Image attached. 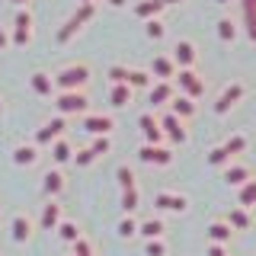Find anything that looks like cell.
<instances>
[{
    "instance_id": "6da1fadb",
    "label": "cell",
    "mask_w": 256,
    "mask_h": 256,
    "mask_svg": "<svg viewBox=\"0 0 256 256\" xmlns=\"http://www.w3.org/2000/svg\"><path fill=\"white\" fill-rule=\"evenodd\" d=\"M52 80H54V90L58 93L84 90V86L90 84V68H86V64H68V68H61Z\"/></svg>"
},
{
    "instance_id": "7a4b0ae2",
    "label": "cell",
    "mask_w": 256,
    "mask_h": 256,
    "mask_svg": "<svg viewBox=\"0 0 256 256\" xmlns=\"http://www.w3.org/2000/svg\"><path fill=\"white\" fill-rule=\"evenodd\" d=\"M54 106H58L61 116H77V112H86L90 100H86V93H84V90H70V93H58Z\"/></svg>"
},
{
    "instance_id": "3957f363",
    "label": "cell",
    "mask_w": 256,
    "mask_h": 256,
    "mask_svg": "<svg viewBox=\"0 0 256 256\" xmlns=\"http://www.w3.org/2000/svg\"><path fill=\"white\" fill-rule=\"evenodd\" d=\"M157 125H160V132H164L170 141H176V144H186V138H189L186 122H182V118H176L173 112H164V116L157 118Z\"/></svg>"
},
{
    "instance_id": "277c9868",
    "label": "cell",
    "mask_w": 256,
    "mask_h": 256,
    "mask_svg": "<svg viewBox=\"0 0 256 256\" xmlns=\"http://www.w3.org/2000/svg\"><path fill=\"white\" fill-rule=\"evenodd\" d=\"M173 80H176V84H180V86H182V90H186V93H182V96H189V100H192V102H196V100H198V96H202V93H205V80H202V77H198V74H196V70H180V74H176Z\"/></svg>"
},
{
    "instance_id": "5b68a950",
    "label": "cell",
    "mask_w": 256,
    "mask_h": 256,
    "mask_svg": "<svg viewBox=\"0 0 256 256\" xmlns=\"http://www.w3.org/2000/svg\"><path fill=\"white\" fill-rule=\"evenodd\" d=\"M29 42H32V13L29 10H20V13H16V29H13L10 45L22 48V45H29Z\"/></svg>"
},
{
    "instance_id": "8992f818",
    "label": "cell",
    "mask_w": 256,
    "mask_h": 256,
    "mask_svg": "<svg viewBox=\"0 0 256 256\" xmlns=\"http://www.w3.org/2000/svg\"><path fill=\"white\" fill-rule=\"evenodd\" d=\"M138 157L144 164H157V166H170L173 164V150L170 148H160V144H144L138 150Z\"/></svg>"
},
{
    "instance_id": "52a82bcc",
    "label": "cell",
    "mask_w": 256,
    "mask_h": 256,
    "mask_svg": "<svg viewBox=\"0 0 256 256\" xmlns=\"http://www.w3.org/2000/svg\"><path fill=\"white\" fill-rule=\"evenodd\" d=\"M173 64L180 70H192V64H196V45H192L189 38H180V42L173 45Z\"/></svg>"
},
{
    "instance_id": "ba28073f",
    "label": "cell",
    "mask_w": 256,
    "mask_h": 256,
    "mask_svg": "<svg viewBox=\"0 0 256 256\" xmlns=\"http://www.w3.org/2000/svg\"><path fill=\"white\" fill-rule=\"evenodd\" d=\"M244 93H246V86H244V84H230L228 90L218 96V102H214V112H218V116H224V112H228L230 106H237V102L244 100Z\"/></svg>"
},
{
    "instance_id": "9c48e42d",
    "label": "cell",
    "mask_w": 256,
    "mask_h": 256,
    "mask_svg": "<svg viewBox=\"0 0 256 256\" xmlns=\"http://www.w3.org/2000/svg\"><path fill=\"white\" fill-rule=\"evenodd\" d=\"M64 116H58V118H52V122H45L42 128H38V134H36V148L38 144H54L61 138V132H64Z\"/></svg>"
},
{
    "instance_id": "30bf717a",
    "label": "cell",
    "mask_w": 256,
    "mask_h": 256,
    "mask_svg": "<svg viewBox=\"0 0 256 256\" xmlns=\"http://www.w3.org/2000/svg\"><path fill=\"white\" fill-rule=\"evenodd\" d=\"M138 125H141V134H144V141H148V144H160V141H164V132H160L157 118L150 116V112H144V116L138 118Z\"/></svg>"
},
{
    "instance_id": "8fae6325",
    "label": "cell",
    "mask_w": 256,
    "mask_h": 256,
    "mask_svg": "<svg viewBox=\"0 0 256 256\" xmlns=\"http://www.w3.org/2000/svg\"><path fill=\"white\" fill-rule=\"evenodd\" d=\"M150 74H154L157 80H173L176 77V64L170 54H157L154 64H150Z\"/></svg>"
},
{
    "instance_id": "7c38bea8",
    "label": "cell",
    "mask_w": 256,
    "mask_h": 256,
    "mask_svg": "<svg viewBox=\"0 0 256 256\" xmlns=\"http://www.w3.org/2000/svg\"><path fill=\"white\" fill-rule=\"evenodd\" d=\"M84 128L100 138V134H109L112 128H116V122H112V116H86L84 118Z\"/></svg>"
},
{
    "instance_id": "4fadbf2b",
    "label": "cell",
    "mask_w": 256,
    "mask_h": 256,
    "mask_svg": "<svg viewBox=\"0 0 256 256\" xmlns=\"http://www.w3.org/2000/svg\"><path fill=\"white\" fill-rule=\"evenodd\" d=\"M154 205L164 212H186V196H173V192H157Z\"/></svg>"
},
{
    "instance_id": "5bb4252c",
    "label": "cell",
    "mask_w": 256,
    "mask_h": 256,
    "mask_svg": "<svg viewBox=\"0 0 256 256\" xmlns=\"http://www.w3.org/2000/svg\"><path fill=\"white\" fill-rule=\"evenodd\" d=\"M132 100H134V90L128 84H112V90H109V102L116 109H125V106H132Z\"/></svg>"
},
{
    "instance_id": "9a60e30c",
    "label": "cell",
    "mask_w": 256,
    "mask_h": 256,
    "mask_svg": "<svg viewBox=\"0 0 256 256\" xmlns=\"http://www.w3.org/2000/svg\"><path fill=\"white\" fill-rule=\"evenodd\" d=\"M173 80H157V84H150V102L154 106H164V102L173 100Z\"/></svg>"
},
{
    "instance_id": "2e32d148",
    "label": "cell",
    "mask_w": 256,
    "mask_h": 256,
    "mask_svg": "<svg viewBox=\"0 0 256 256\" xmlns=\"http://www.w3.org/2000/svg\"><path fill=\"white\" fill-rule=\"evenodd\" d=\"M29 84H32V90L38 96H52L54 93V80H52V74H45V70H36V74L29 77Z\"/></svg>"
},
{
    "instance_id": "e0dca14e",
    "label": "cell",
    "mask_w": 256,
    "mask_h": 256,
    "mask_svg": "<svg viewBox=\"0 0 256 256\" xmlns=\"http://www.w3.org/2000/svg\"><path fill=\"white\" fill-rule=\"evenodd\" d=\"M170 102H173V109H170V112H173L176 118H182V122H186V118H192V116H196V102H192L189 96H173Z\"/></svg>"
},
{
    "instance_id": "ac0fdd59",
    "label": "cell",
    "mask_w": 256,
    "mask_h": 256,
    "mask_svg": "<svg viewBox=\"0 0 256 256\" xmlns=\"http://www.w3.org/2000/svg\"><path fill=\"white\" fill-rule=\"evenodd\" d=\"M38 160V148L36 144H20V148L13 150V164L16 166H29V164H36Z\"/></svg>"
},
{
    "instance_id": "d6986e66",
    "label": "cell",
    "mask_w": 256,
    "mask_h": 256,
    "mask_svg": "<svg viewBox=\"0 0 256 256\" xmlns=\"http://www.w3.org/2000/svg\"><path fill=\"white\" fill-rule=\"evenodd\" d=\"M160 10H164V0H141L138 6H134V13H138V20H157Z\"/></svg>"
},
{
    "instance_id": "ffe728a7",
    "label": "cell",
    "mask_w": 256,
    "mask_h": 256,
    "mask_svg": "<svg viewBox=\"0 0 256 256\" xmlns=\"http://www.w3.org/2000/svg\"><path fill=\"white\" fill-rule=\"evenodd\" d=\"M10 230H13V240H16V244H26L29 234H32V224H29L26 214H16L13 224H10Z\"/></svg>"
},
{
    "instance_id": "44dd1931",
    "label": "cell",
    "mask_w": 256,
    "mask_h": 256,
    "mask_svg": "<svg viewBox=\"0 0 256 256\" xmlns=\"http://www.w3.org/2000/svg\"><path fill=\"white\" fill-rule=\"evenodd\" d=\"M244 4V22H246V38L256 42V0H240Z\"/></svg>"
},
{
    "instance_id": "7402d4cb",
    "label": "cell",
    "mask_w": 256,
    "mask_h": 256,
    "mask_svg": "<svg viewBox=\"0 0 256 256\" xmlns=\"http://www.w3.org/2000/svg\"><path fill=\"white\" fill-rule=\"evenodd\" d=\"M58 224H61V205L58 202H48L45 212H42V228L45 230H54Z\"/></svg>"
},
{
    "instance_id": "603a6c76",
    "label": "cell",
    "mask_w": 256,
    "mask_h": 256,
    "mask_svg": "<svg viewBox=\"0 0 256 256\" xmlns=\"http://www.w3.org/2000/svg\"><path fill=\"white\" fill-rule=\"evenodd\" d=\"M224 180H228L230 186H244V182L250 180V170H246L244 164H230L228 170H224Z\"/></svg>"
},
{
    "instance_id": "cb8c5ba5",
    "label": "cell",
    "mask_w": 256,
    "mask_h": 256,
    "mask_svg": "<svg viewBox=\"0 0 256 256\" xmlns=\"http://www.w3.org/2000/svg\"><path fill=\"white\" fill-rule=\"evenodd\" d=\"M42 189H45V196H58V192L64 189V176L58 170H48L45 180H42Z\"/></svg>"
},
{
    "instance_id": "d4e9b609",
    "label": "cell",
    "mask_w": 256,
    "mask_h": 256,
    "mask_svg": "<svg viewBox=\"0 0 256 256\" xmlns=\"http://www.w3.org/2000/svg\"><path fill=\"white\" fill-rule=\"evenodd\" d=\"M138 234H144L148 240H160V234H164V221H160V218H148L144 224H138Z\"/></svg>"
},
{
    "instance_id": "484cf974",
    "label": "cell",
    "mask_w": 256,
    "mask_h": 256,
    "mask_svg": "<svg viewBox=\"0 0 256 256\" xmlns=\"http://www.w3.org/2000/svg\"><path fill=\"white\" fill-rule=\"evenodd\" d=\"M218 38L221 42H234L237 38V22L230 20V16H221L218 20Z\"/></svg>"
},
{
    "instance_id": "4316f807",
    "label": "cell",
    "mask_w": 256,
    "mask_h": 256,
    "mask_svg": "<svg viewBox=\"0 0 256 256\" xmlns=\"http://www.w3.org/2000/svg\"><path fill=\"white\" fill-rule=\"evenodd\" d=\"M228 228H237V230H246V228H250V214H246V208H230Z\"/></svg>"
},
{
    "instance_id": "83f0119b",
    "label": "cell",
    "mask_w": 256,
    "mask_h": 256,
    "mask_svg": "<svg viewBox=\"0 0 256 256\" xmlns=\"http://www.w3.org/2000/svg\"><path fill=\"white\" fill-rule=\"evenodd\" d=\"M208 237H212V244H228V240H230V228L224 221H214L212 228H208Z\"/></svg>"
},
{
    "instance_id": "f1b7e54d",
    "label": "cell",
    "mask_w": 256,
    "mask_h": 256,
    "mask_svg": "<svg viewBox=\"0 0 256 256\" xmlns=\"http://www.w3.org/2000/svg\"><path fill=\"white\" fill-rule=\"evenodd\" d=\"M144 36H148V38H154V42H160V38L166 36L164 20H160V16H157V20H148V22H144Z\"/></svg>"
},
{
    "instance_id": "f546056e",
    "label": "cell",
    "mask_w": 256,
    "mask_h": 256,
    "mask_svg": "<svg viewBox=\"0 0 256 256\" xmlns=\"http://www.w3.org/2000/svg\"><path fill=\"white\" fill-rule=\"evenodd\" d=\"M256 205V180H246L240 186V208H250Z\"/></svg>"
},
{
    "instance_id": "4dcf8cb0",
    "label": "cell",
    "mask_w": 256,
    "mask_h": 256,
    "mask_svg": "<svg viewBox=\"0 0 256 256\" xmlns=\"http://www.w3.org/2000/svg\"><path fill=\"white\" fill-rule=\"evenodd\" d=\"M128 86H132V90L148 86V90H150V74H148V70H128Z\"/></svg>"
},
{
    "instance_id": "1f68e13d",
    "label": "cell",
    "mask_w": 256,
    "mask_h": 256,
    "mask_svg": "<svg viewBox=\"0 0 256 256\" xmlns=\"http://www.w3.org/2000/svg\"><path fill=\"white\" fill-rule=\"evenodd\" d=\"M52 157H54V164H68V160H70V144L58 138L52 144Z\"/></svg>"
},
{
    "instance_id": "d6a6232c",
    "label": "cell",
    "mask_w": 256,
    "mask_h": 256,
    "mask_svg": "<svg viewBox=\"0 0 256 256\" xmlns=\"http://www.w3.org/2000/svg\"><path fill=\"white\" fill-rule=\"evenodd\" d=\"M224 150H228V157H234V154H244V148H246V138L244 134H234V138H228L221 144Z\"/></svg>"
},
{
    "instance_id": "836d02e7",
    "label": "cell",
    "mask_w": 256,
    "mask_h": 256,
    "mask_svg": "<svg viewBox=\"0 0 256 256\" xmlns=\"http://www.w3.org/2000/svg\"><path fill=\"white\" fill-rule=\"evenodd\" d=\"M77 29H80V22L74 20V16H70V20H68V22H64V26L58 29V42H61V45H64V42H70V38H74V32H77Z\"/></svg>"
},
{
    "instance_id": "e575fe53",
    "label": "cell",
    "mask_w": 256,
    "mask_h": 256,
    "mask_svg": "<svg viewBox=\"0 0 256 256\" xmlns=\"http://www.w3.org/2000/svg\"><path fill=\"white\" fill-rule=\"evenodd\" d=\"M90 150H93L96 157H106L109 150H112V141L106 138V134H100V138H93V144H90Z\"/></svg>"
},
{
    "instance_id": "d590c367",
    "label": "cell",
    "mask_w": 256,
    "mask_h": 256,
    "mask_svg": "<svg viewBox=\"0 0 256 256\" xmlns=\"http://www.w3.org/2000/svg\"><path fill=\"white\" fill-rule=\"evenodd\" d=\"M58 234L68 240V244H74V240H80V230H77V224H70V221H61L58 224Z\"/></svg>"
},
{
    "instance_id": "8d00e7d4",
    "label": "cell",
    "mask_w": 256,
    "mask_h": 256,
    "mask_svg": "<svg viewBox=\"0 0 256 256\" xmlns=\"http://www.w3.org/2000/svg\"><path fill=\"white\" fill-rule=\"evenodd\" d=\"M122 208H125V214L138 208V189H122Z\"/></svg>"
},
{
    "instance_id": "74e56055",
    "label": "cell",
    "mask_w": 256,
    "mask_h": 256,
    "mask_svg": "<svg viewBox=\"0 0 256 256\" xmlns=\"http://www.w3.org/2000/svg\"><path fill=\"white\" fill-rule=\"evenodd\" d=\"M93 13H96V6H93V4H80L77 10H74V20L80 22V26H84L86 20H93Z\"/></svg>"
},
{
    "instance_id": "f35d334b",
    "label": "cell",
    "mask_w": 256,
    "mask_h": 256,
    "mask_svg": "<svg viewBox=\"0 0 256 256\" xmlns=\"http://www.w3.org/2000/svg\"><path fill=\"white\" fill-rule=\"evenodd\" d=\"M109 80H112V84H128V68L112 64V68H109Z\"/></svg>"
},
{
    "instance_id": "ab89813d",
    "label": "cell",
    "mask_w": 256,
    "mask_h": 256,
    "mask_svg": "<svg viewBox=\"0 0 256 256\" xmlns=\"http://www.w3.org/2000/svg\"><path fill=\"white\" fill-rule=\"evenodd\" d=\"M228 150H224V148H212V150H208V164H212V166H221V164H228Z\"/></svg>"
},
{
    "instance_id": "60d3db41",
    "label": "cell",
    "mask_w": 256,
    "mask_h": 256,
    "mask_svg": "<svg viewBox=\"0 0 256 256\" xmlns=\"http://www.w3.org/2000/svg\"><path fill=\"white\" fill-rule=\"evenodd\" d=\"M118 182H122V189H134V173L128 166H118Z\"/></svg>"
},
{
    "instance_id": "b9f144b4",
    "label": "cell",
    "mask_w": 256,
    "mask_h": 256,
    "mask_svg": "<svg viewBox=\"0 0 256 256\" xmlns=\"http://www.w3.org/2000/svg\"><path fill=\"white\" fill-rule=\"evenodd\" d=\"M118 234H122V237H132V234H138V224H134L132 218H122V221H118Z\"/></svg>"
},
{
    "instance_id": "7bdbcfd3",
    "label": "cell",
    "mask_w": 256,
    "mask_h": 256,
    "mask_svg": "<svg viewBox=\"0 0 256 256\" xmlns=\"http://www.w3.org/2000/svg\"><path fill=\"white\" fill-rule=\"evenodd\" d=\"M148 256H166V246L164 240H148V250H144Z\"/></svg>"
},
{
    "instance_id": "ee69618b",
    "label": "cell",
    "mask_w": 256,
    "mask_h": 256,
    "mask_svg": "<svg viewBox=\"0 0 256 256\" xmlns=\"http://www.w3.org/2000/svg\"><path fill=\"white\" fill-rule=\"evenodd\" d=\"M74 256H93V246L80 237V240H74Z\"/></svg>"
},
{
    "instance_id": "f6af8a7d",
    "label": "cell",
    "mask_w": 256,
    "mask_h": 256,
    "mask_svg": "<svg viewBox=\"0 0 256 256\" xmlns=\"http://www.w3.org/2000/svg\"><path fill=\"white\" fill-rule=\"evenodd\" d=\"M74 160H77V166H90V164H93V160H96V154H93V150H90V148H86V150H80V154H77Z\"/></svg>"
},
{
    "instance_id": "bcb514c9",
    "label": "cell",
    "mask_w": 256,
    "mask_h": 256,
    "mask_svg": "<svg viewBox=\"0 0 256 256\" xmlns=\"http://www.w3.org/2000/svg\"><path fill=\"white\" fill-rule=\"evenodd\" d=\"M6 45H10V36H6L4 26H0V52H6Z\"/></svg>"
},
{
    "instance_id": "7dc6e473",
    "label": "cell",
    "mask_w": 256,
    "mask_h": 256,
    "mask_svg": "<svg viewBox=\"0 0 256 256\" xmlns=\"http://www.w3.org/2000/svg\"><path fill=\"white\" fill-rule=\"evenodd\" d=\"M208 256H224V246L221 244H212V246H208Z\"/></svg>"
},
{
    "instance_id": "c3c4849f",
    "label": "cell",
    "mask_w": 256,
    "mask_h": 256,
    "mask_svg": "<svg viewBox=\"0 0 256 256\" xmlns=\"http://www.w3.org/2000/svg\"><path fill=\"white\" fill-rule=\"evenodd\" d=\"M109 4H112V6H122V4H125V0H109Z\"/></svg>"
},
{
    "instance_id": "681fc988",
    "label": "cell",
    "mask_w": 256,
    "mask_h": 256,
    "mask_svg": "<svg viewBox=\"0 0 256 256\" xmlns=\"http://www.w3.org/2000/svg\"><path fill=\"white\" fill-rule=\"evenodd\" d=\"M170 4H182V0H164V6H170Z\"/></svg>"
},
{
    "instance_id": "f907efd6",
    "label": "cell",
    "mask_w": 256,
    "mask_h": 256,
    "mask_svg": "<svg viewBox=\"0 0 256 256\" xmlns=\"http://www.w3.org/2000/svg\"><path fill=\"white\" fill-rule=\"evenodd\" d=\"M13 4H20V6H22V4H29V0H13Z\"/></svg>"
},
{
    "instance_id": "816d5d0a",
    "label": "cell",
    "mask_w": 256,
    "mask_h": 256,
    "mask_svg": "<svg viewBox=\"0 0 256 256\" xmlns=\"http://www.w3.org/2000/svg\"><path fill=\"white\" fill-rule=\"evenodd\" d=\"M214 4H230V0H214Z\"/></svg>"
},
{
    "instance_id": "f5cc1de1",
    "label": "cell",
    "mask_w": 256,
    "mask_h": 256,
    "mask_svg": "<svg viewBox=\"0 0 256 256\" xmlns=\"http://www.w3.org/2000/svg\"><path fill=\"white\" fill-rule=\"evenodd\" d=\"M80 4H93V0H80Z\"/></svg>"
}]
</instances>
